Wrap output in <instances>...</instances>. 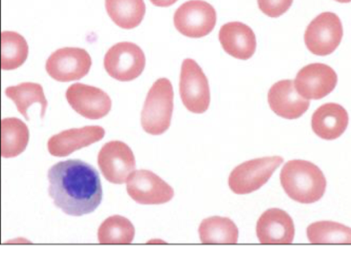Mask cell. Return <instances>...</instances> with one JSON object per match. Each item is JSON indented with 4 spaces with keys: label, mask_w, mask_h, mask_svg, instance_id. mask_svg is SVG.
<instances>
[{
    "label": "cell",
    "mask_w": 351,
    "mask_h": 262,
    "mask_svg": "<svg viewBox=\"0 0 351 262\" xmlns=\"http://www.w3.org/2000/svg\"><path fill=\"white\" fill-rule=\"evenodd\" d=\"M180 93L191 113L204 114L210 104V88L204 70L194 60H184L181 67Z\"/></svg>",
    "instance_id": "7"
},
{
    "label": "cell",
    "mask_w": 351,
    "mask_h": 262,
    "mask_svg": "<svg viewBox=\"0 0 351 262\" xmlns=\"http://www.w3.org/2000/svg\"><path fill=\"white\" fill-rule=\"evenodd\" d=\"M152 4L158 8H169L177 3L178 0H150Z\"/></svg>",
    "instance_id": "27"
},
{
    "label": "cell",
    "mask_w": 351,
    "mask_h": 262,
    "mask_svg": "<svg viewBox=\"0 0 351 262\" xmlns=\"http://www.w3.org/2000/svg\"><path fill=\"white\" fill-rule=\"evenodd\" d=\"M307 238L313 244H351V228L332 221H319L307 227Z\"/></svg>",
    "instance_id": "23"
},
{
    "label": "cell",
    "mask_w": 351,
    "mask_h": 262,
    "mask_svg": "<svg viewBox=\"0 0 351 262\" xmlns=\"http://www.w3.org/2000/svg\"><path fill=\"white\" fill-rule=\"evenodd\" d=\"M136 229L127 218L114 215L101 224L97 238L102 244H130L134 241Z\"/></svg>",
    "instance_id": "25"
},
{
    "label": "cell",
    "mask_w": 351,
    "mask_h": 262,
    "mask_svg": "<svg viewBox=\"0 0 351 262\" xmlns=\"http://www.w3.org/2000/svg\"><path fill=\"white\" fill-rule=\"evenodd\" d=\"M5 94L16 104V109L27 120H29L28 109L33 104L39 103L40 118L45 116L48 101L46 99L43 86L36 83H22L19 86H10Z\"/></svg>",
    "instance_id": "22"
},
{
    "label": "cell",
    "mask_w": 351,
    "mask_h": 262,
    "mask_svg": "<svg viewBox=\"0 0 351 262\" xmlns=\"http://www.w3.org/2000/svg\"><path fill=\"white\" fill-rule=\"evenodd\" d=\"M104 66L111 78L121 82H130L143 73L146 57L143 49L134 43L119 42L108 50Z\"/></svg>",
    "instance_id": "5"
},
{
    "label": "cell",
    "mask_w": 351,
    "mask_h": 262,
    "mask_svg": "<svg viewBox=\"0 0 351 262\" xmlns=\"http://www.w3.org/2000/svg\"><path fill=\"white\" fill-rule=\"evenodd\" d=\"M106 8L111 20L124 29L136 28L146 14L144 0H106Z\"/></svg>",
    "instance_id": "20"
},
{
    "label": "cell",
    "mask_w": 351,
    "mask_h": 262,
    "mask_svg": "<svg viewBox=\"0 0 351 262\" xmlns=\"http://www.w3.org/2000/svg\"><path fill=\"white\" fill-rule=\"evenodd\" d=\"M48 178L49 194L53 204L70 216L92 213L102 202L99 174L89 163L62 161L50 168Z\"/></svg>",
    "instance_id": "1"
},
{
    "label": "cell",
    "mask_w": 351,
    "mask_h": 262,
    "mask_svg": "<svg viewBox=\"0 0 351 262\" xmlns=\"http://www.w3.org/2000/svg\"><path fill=\"white\" fill-rule=\"evenodd\" d=\"M97 163L108 181L119 185L127 183L136 166L133 150L127 144L117 140L104 144L97 157Z\"/></svg>",
    "instance_id": "10"
},
{
    "label": "cell",
    "mask_w": 351,
    "mask_h": 262,
    "mask_svg": "<svg viewBox=\"0 0 351 262\" xmlns=\"http://www.w3.org/2000/svg\"><path fill=\"white\" fill-rule=\"evenodd\" d=\"M256 233L262 244H290L295 238V224L285 211L271 208L260 216Z\"/></svg>",
    "instance_id": "14"
},
{
    "label": "cell",
    "mask_w": 351,
    "mask_h": 262,
    "mask_svg": "<svg viewBox=\"0 0 351 262\" xmlns=\"http://www.w3.org/2000/svg\"><path fill=\"white\" fill-rule=\"evenodd\" d=\"M219 40L224 51L235 59L247 60L251 59L256 52L255 34L245 23H226L219 29Z\"/></svg>",
    "instance_id": "17"
},
{
    "label": "cell",
    "mask_w": 351,
    "mask_h": 262,
    "mask_svg": "<svg viewBox=\"0 0 351 262\" xmlns=\"http://www.w3.org/2000/svg\"><path fill=\"white\" fill-rule=\"evenodd\" d=\"M297 92L307 100H319L336 88L337 75L332 67L322 63L304 66L295 79Z\"/></svg>",
    "instance_id": "12"
},
{
    "label": "cell",
    "mask_w": 351,
    "mask_h": 262,
    "mask_svg": "<svg viewBox=\"0 0 351 262\" xmlns=\"http://www.w3.org/2000/svg\"><path fill=\"white\" fill-rule=\"evenodd\" d=\"M343 36V25L339 16L324 12L307 26L304 41L313 55L327 56L339 48Z\"/></svg>",
    "instance_id": "6"
},
{
    "label": "cell",
    "mask_w": 351,
    "mask_h": 262,
    "mask_svg": "<svg viewBox=\"0 0 351 262\" xmlns=\"http://www.w3.org/2000/svg\"><path fill=\"white\" fill-rule=\"evenodd\" d=\"M66 97L73 110L86 119H102L112 107L110 97L103 90L81 83L71 86Z\"/></svg>",
    "instance_id": "13"
},
{
    "label": "cell",
    "mask_w": 351,
    "mask_h": 262,
    "mask_svg": "<svg viewBox=\"0 0 351 262\" xmlns=\"http://www.w3.org/2000/svg\"><path fill=\"white\" fill-rule=\"evenodd\" d=\"M293 0H258V8L269 18H279L291 8Z\"/></svg>",
    "instance_id": "26"
},
{
    "label": "cell",
    "mask_w": 351,
    "mask_h": 262,
    "mask_svg": "<svg viewBox=\"0 0 351 262\" xmlns=\"http://www.w3.org/2000/svg\"><path fill=\"white\" fill-rule=\"evenodd\" d=\"M280 180L287 196L296 202L315 203L326 193V176L318 166L309 161H289L282 168Z\"/></svg>",
    "instance_id": "2"
},
{
    "label": "cell",
    "mask_w": 351,
    "mask_h": 262,
    "mask_svg": "<svg viewBox=\"0 0 351 262\" xmlns=\"http://www.w3.org/2000/svg\"><path fill=\"white\" fill-rule=\"evenodd\" d=\"M93 60L86 50L79 48H63L50 55L46 62V70L58 82L76 81L90 72Z\"/></svg>",
    "instance_id": "9"
},
{
    "label": "cell",
    "mask_w": 351,
    "mask_h": 262,
    "mask_svg": "<svg viewBox=\"0 0 351 262\" xmlns=\"http://www.w3.org/2000/svg\"><path fill=\"white\" fill-rule=\"evenodd\" d=\"M173 21L182 35L202 38L215 29L217 15L215 9L204 0H190L176 11Z\"/></svg>",
    "instance_id": "8"
},
{
    "label": "cell",
    "mask_w": 351,
    "mask_h": 262,
    "mask_svg": "<svg viewBox=\"0 0 351 262\" xmlns=\"http://www.w3.org/2000/svg\"><path fill=\"white\" fill-rule=\"evenodd\" d=\"M349 125V115L343 106L328 103L313 113L312 129L317 136L326 140H334L346 132Z\"/></svg>",
    "instance_id": "18"
},
{
    "label": "cell",
    "mask_w": 351,
    "mask_h": 262,
    "mask_svg": "<svg viewBox=\"0 0 351 262\" xmlns=\"http://www.w3.org/2000/svg\"><path fill=\"white\" fill-rule=\"evenodd\" d=\"M283 162L282 157H266L246 161L232 171L228 178L230 189L236 194H247L261 189Z\"/></svg>",
    "instance_id": "4"
},
{
    "label": "cell",
    "mask_w": 351,
    "mask_h": 262,
    "mask_svg": "<svg viewBox=\"0 0 351 262\" xmlns=\"http://www.w3.org/2000/svg\"><path fill=\"white\" fill-rule=\"evenodd\" d=\"M199 237L204 244H235L239 239V229L230 218L210 217L199 226Z\"/></svg>",
    "instance_id": "21"
},
{
    "label": "cell",
    "mask_w": 351,
    "mask_h": 262,
    "mask_svg": "<svg viewBox=\"0 0 351 262\" xmlns=\"http://www.w3.org/2000/svg\"><path fill=\"white\" fill-rule=\"evenodd\" d=\"M174 92L170 80L160 79L148 92L141 112V126L152 135H161L171 126Z\"/></svg>",
    "instance_id": "3"
},
{
    "label": "cell",
    "mask_w": 351,
    "mask_h": 262,
    "mask_svg": "<svg viewBox=\"0 0 351 262\" xmlns=\"http://www.w3.org/2000/svg\"><path fill=\"white\" fill-rule=\"evenodd\" d=\"M29 55V46L25 37L14 31L1 33V68L12 70L19 68Z\"/></svg>",
    "instance_id": "24"
},
{
    "label": "cell",
    "mask_w": 351,
    "mask_h": 262,
    "mask_svg": "<svg viewBox=\"0 0 351 262\" xmlns=\"http://www.w3.org/2000/svg\"><path fill=\"white\" fill-rule=\"evenodd\" d=\"M127 191L132 200L141 205H162L174 197V190L150 170L134 171L127 181Z\"/></svg>",
    "instance_id": "11"
},
{
    "label": "cell",
    "mask_w": 351,
    "mask_h": 262,
    "mask_svg": "<svg viewBox=\"0 0 351 262\" xmlns=\"http://www.w3.org/2000/svg\"><path fill=\"white\" fill-rule=\"evenodd\" d=\"M268 103L276 115L288 120L300 118L310 107V101L297 92L295 83L289 79L281 80L271 86Z\"/></svg>",
    "instance_id": "15"
},
{
    "label": "cell",
    "mask_w": 351,
    "mask_h": 262,
    "mask_svg": "<svg viewBox=\"0 0 351 262\" xmlns=\"http://www.w3.org/2000/svg\"><path fill=\"white\" fill-rule=\"evenodd\" d=\"M335 1L337 2H339V3H350L351 2V0H335Z\"/></svg>",
    "instance_id": "28"
},
{
    "label": "cell",
    "mask_w": 351,
    "mask_h": 262,
    "mask_svg": "<svg viewBox=\"0 0 351 262\" xmlns=\"http://www.w3.org/2000/svg\"><path fill=\"white\" fill-rule=\"evenodd\" d=\"M29 140L26 124L18 118L1 120V156L12 159L25 152Z\"/></svg>",
    "instance_id": "19"
},
{
    "label": "cell",
    "mask_w": 351,
    "mask_h": 262,
    "mask_svg": "<svg viewBox=\"0 0 351 262\" xmlns=\"http://www.w3.org/2000/svg\"><path fill=\"white\" fill-rule=\"evenodd\" d=\"M106 130L99 126H87L73 129L50 137L48 150L53 157L69 156L77 150L90 146L104 139Z\"/></svg>",
    "instance_id": "16"
}]
</instances>
